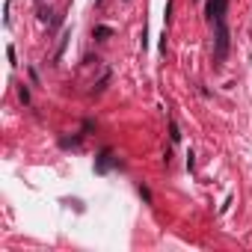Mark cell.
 Here are the masks:
<instances>
[{
	"mask_svg": "<svg viewBox=\"0 0 252 252\" xmlns=\"http://www.w3.org/2000/svg\"><path fill=\"white\" fill-rule=\"evenodd\" d=\"M110 158H113L110 152H101V158H98V166H95V169H98V172H107V169H110Z\"/></svg>",
	"mask_w": 252,
	"mask_h": 252,
	"instance_id": "7a4b0ae2",
	"label": "cell"
},
{
	"mask_svg": "<svg viewBox=\"0 0 252 252\" xmlns=\"http://www.w3.org/2000/svg\"><path fill=\"white\" fill-rule=\"evenodd\" d=\"M95 36H101V39H107V36H110V27H98V30H95Z\"/></svg>",
	"mask_w": 252,
	"mask_h": 252,
	"instance_id": "277c9868",
	"label": "cell"
},
{
	"mask_svg": "<svg viewBox=\"0 0 252 252\" xmlns=\"http://www.w3.org/2000/svg\"><path fill=\"white\" fill-rule=\"evenodd\" d=\"M208 18L214 24H222L225 21V0H208Z\"/></svg>",
	"mask_w": 252,
	"mask_h": 252,
	"instance_id": "6da1fadb",
	"label": "cell"
},
{
	"mask_svg": "<svg viewBox=\"0 0 252 252\" xmlns=\"http://www.w3.org/2000/svg\"><path fill=\"white\" fill-rule=\"evenodd\" d=\"M169 134H172V143H178V140H181V134H178V125H175V122H172V128H169Z\"/></svg>",
	"mask_w": 252,
	"mask_h": 252,
	"instance_id": "3957f363",
	"label": "cell"
}]
</instances>
